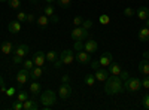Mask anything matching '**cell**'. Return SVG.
<instances>
[{"mask_svg":"<svg viewBox=\"0 0 149 110\" xmlns=\"http://www.w3.org/2000/svg\"><path fill=\"white\" fill-rule=\"evenodd\" d=\"M124 91V83L119 76L109 75V77L104 80V92L107 95H115Z\"/></svg>","mask_w":149,"mask_h":110,"instance_id":"1","label":"cell"},{"mask_svg":"<svg viewBox=\"0 0 149 110\" xmlns=\"http://www.w3.org/2000/svg\"><path fill=\"white\" fill-rule=\"evenodd\" d=\"M42 104H43V109L48 110L51 106H54L57 103V94L51 89H46L40 94V100H39Z\"/></svg>","mask_w":149,"mask_h":110,"instance_id":"2","label":"cell"},{"mask_svg":"<svg viewBox=\"0 0 149 110\" xmlns=\"http://www.w3.org/2000/svg\"><path fill=\"white\" fill-rule=\"evenodd\" d=\"M124 89L130 92H137L142 89V80L137 77H128L124 80Z\"/></svg>","mask_w":149,"mask_h":110,"instance_id":"3","label":"cell"},{"mask_svg":"<svg viewBox=\"0 0 149 110\" xmlns=\"http://www.w3.org/2000/svg\"><path fill=\"white\" fill-rule=\"evenodd\" d=\"M72 39L76 42V40H81V42H84V40H86V37H88V30H85L82 26H78V27H74L73 30H72Z\"/></svg>","mask_w":149,"mask_h":110,"instance_id":"4","label":"cell"},{"mask_svg":"<svg viewBox=\"0 0 149 110\" xmlns=\"http://www.w3.org/2000/svg\"><path fill=\"white\" fill-rule=\"evenodd\" d=\"M70 95H72V86L69 83H61L58 88V97L61 100H67Z\"/></svg>","mask_w":149,"mask_h":110,"instance_id":"5","label":"cell"},{"mask_svg":"<svg viewBox=\"0 0 149 110\" xmlns=\"http://www.w3.org/2000/svg\"><path fill=\"white\" fill-rule=\"evenodd\" d=\"M60 59L63 61V64H66V66L72 64L73 61H74V54H73V51H72V49H64L63 52L60 54Z\"/></svg>","mask_w":149,"mask_h":110,"instance_id":"6","label":"cell"},{"mask_svg":"<svg viewBox=\"0 0 149 110\" xmlns=\"http://www.w3.org/2000/svg\"><path fill=\"white\" fill-rule=\"evenodd\" d=\"M29 79H30V71L26 70V68H21V70L17 73V82H18V85H19L18 88H21L24 83H27Z\"/></svg>","mask_w":149,"mask_h":110,"instance_id":"7","label":"cell"},{"mask_svg":"<svg viewBox=\"0 0 149 110\" xmlns=\"http://www.w3.org/2000/svg\"><path fill=\"white\" fill-rule=\"evenodd\" d=\"M74 58H76V61L78 63H81V64H88V63H91V54H88L86 51H78V54L74 55Z\"/></svg>","mask_w":149,"mask_h":110,"instance_id":"8","label":"cell"},{"mask_svg":"<svg viewBox=\"0 0 149 110\" xmlns=\"http://www.w3.org/2000/svg\"><path fill=\"white\" fill-rule=\"evenodd\" d=\"M84 51H86L88 54H94L98 51V43L93 39H88V40H85L84 42Z\"/></svg>","mask_w":149,"mask_h":110,"instance_id":"9","label":"cell"},{"mask_svg":"<svg viewBox=\"0 0 149 110\" xmlns=\"http://www.w3.org/2000/svg\"><path fill=\"white\" fill-rule=\"evenodd\" d=\"M33 61H34V64H36V66L42 67V66L45 64V61H46V54L42 52V51L34 52V54H33Z\"/></svg>","mask_w":149,"mask_h":110,"instance_id":"10","label":"cell"},{"mask_svg":"<svg viewBox=\"0 0 149 110\" xmlns=\"http://www.w3.org/2000/svg\"><path fill=\"white\" fill-rule=\"evenodd\" d=\"M22 104H24V110H37L39 109V103H37L36 97H33V98H27Z\"/></svg>","mask_w":149,"mask_h":110,"instance_id":"11","label":"cell"},{"mask_svg":"<svg viewBox=\"0 0 149 110\" xmlns=\"http://www.w3.org/2000/svg\"><path fill=\"white\" fill-rule=\"evenodd\" d=\"M8 30H9V33H12V34L19 33V31H21V22H19L18 19H12V21L8 24Z\"/></svg>","mask_w":149,"mask_h":110,"instance_id":"12","label":"cell"},{"mask_svg":"<svg viewBox=\"0 0 149 110\" xmlns=\"http://www.w3.org/2000/svg\"><path fill=\"white\" fill-rule=\"evenodd\" d=\"M29 51H30V48H29V45H26V43H19L15 49H14V54H17V55H19V57H26L27 54H29Z\"/></svg>","mask_w":149,"mask_h":110,"instance_id":"13","label":"cell"},{"mask_svg":"<svg viewBox=\"0 0 149 110\" xmlns=\"http://www.w3.org/2000/svg\"><path fill=\"white\" fill-rule=\"evenodd\" d=\"M109 70H106V68H97L95 70V80H98V82H104L107 77H109Z\"/></svg>","mask_w":149,"mask_h":110,"instance_id":"14","label":"cell"},{"mask_svg":"<svg viewBox=\"0 0 149 110\" xmlns=\"http://www.w3.org/2000/svg\"><path fill=\"white\" fill-rule=\"evenodd\" d=\"M112 61H113V57H112V54H110V52H103L102 57H100V59H98V63H100V66H103V67H107Z\"/></svg>","mask_w":149,"mask_h":110,"instance_id":"15","label":"cell"},{"mask_svg":"<svg viewBox=\"0 0 149 110\" xmlns=\"http://www.w3.org/2000/svg\"><path fill=\"white\" fill-rule=\"evenodd\" d=\"M42 75H43V70H42V67H39V66H34V67L30 70V79H31V80L40 79Z\"/></svg>","mask_w":149,"mask_h":110,"instance_id":"16","label":"cell"},{"mask_svg":"<svg viewBox=\"0 0 149 110\" xmlns=\"http://www.w3.org/2000/svg\"><path fill=\"white\" fill-rule=\"evenodd\" d=\"M136 15H137L139 19L146 21V19L149 18V8H146V6H140V8L137 9V12H136Z\"/></svg>","mask_w":149,"mask_h":110,"instance_id":"17","label":"cell"},{"mask_svg":"<svg viewBox=\"0 0 149 110\" xmlns=\"http://www.w3.org/2000/svg\"><path fill=\"white\" fill-rule=\"evenodd\" d=\"M36 22H37V26H39L40 28H48L49 27V17H46L45 14L39 15L36 18Z\"/></svg>","mask_w":149,"mask_h":110,"instance_id":"18","label":"cell"},{"mask_svg":"<svg viewBox=\"0 0 149 110\" xmlns=\"http://www.w3.org/2000/svg\"><path fill=\"white\" fill-rule=\"evenodd\" d=\"M109 68V73H110V75H115V76H119L121 75V73H122V68H121V66L118 64V63H113V61H112V63L107 66Z\"/></svg>","mask_w":149,"mask_h":110,"instance_id":"19","label":"cell"},{"mask_svg":"<svg viewBox=\"0 0 149 110\" xmlns=\"http://www.w3.org/2000/svg\"><path fill=\"white\" fill-rule=\"evenodd\" d=\"M14 49H15V48H14V45H12L10 42H3L2 45H0V51H2L5 55L12 54V52H14Z\"/></svg>","mask_w":149,"mask_h":110,"instance_id":"20","label":"cell"},{"mask_svg":"<svg viewBox=\"0 0 149 110\" xmlns=\"http://www.w3.org/2000/svg\"><path fill=\"white\" fill-rule=\"evenodd\" d=\"M139 71L142 73V75H149V59H142L140 63H139Z\"/></svg>","mask_w":149,"mask_h":110,"instance_id":"21","label":"cell"},{"mask_svg":"<svg viewBox=\"0 0 149 110\" xmlns=\"http://www.w3.org/2000/svg\"><path fill=\"white\" fill-rule=\"evenodd\" d=\"M139 40L140 42H148L149 40V27H143L139 30Z\"/></svg>","mask_w":149,"mask_h":110,"instance_id":"22","label":"cell"},{"mask_svg":"<svg viewBox=\"0 0 149 110\" xmlns=\"http://www.w3.org/2000/svg\"><path fill=\"white\" fill-rule=\"evenodd\" d=\"M40 89H42V86H40V83H39V82L33 80V82L30 83V92H31L34 97H36V95H39Z\"/></svg>","mask_w":149,"mask_h":110,"instance_id":"23","label":"cell"},{"mask_svg":"<svg viewBox=\"0 0 149 110\" xmlns=\"http://www.w3.org/2000/svg\"><path fill=\"white\" fill-rule=\"evenodd\" d=\"M57 58H58V52H57V51H49V52H46V61H49L51 64L55 63Z\"/></svg>","mask_w":149,"mask_h":110,"instance_id":"24","label":"cell"},{"mask_svg":"<svg viewBox=\"0 0 149 110\" xmlns=\"http://www.w3.org/2000/svg\"><path fill=\"white\" fill-rule=\"evenodd\" d=\"M43 14H45L46 17H54V6H52L51 3H48V5L45 6V9H43Z\"/></svg>","mask_w":149,"mask_h":110,"instance_id":"25","label":"cell"},{"mask_svg":"<svg viewBox=\"0 0 149 110\" xmlns=\"http://www.w3.org/2000/svg\"><path fill=\"white\" fill-rule=\"evenodd\" d=\"M84 82L88 85V86H94V83H95V76H94V75H86L85 79H84Z\"/></svg>","mask_w":149,"mask_h":110,"instance_id":"26","label":"cell"},{"mask_svg":"<svg viewBox=\"0 0 149 110\" xmlns=\"http://www.w3.org/2000/svg\"><path fill=\"white\" fill-rule=\"evenodd\" d=\"M36 64H34V61H33V58L31 59H26V61H24V63H22V68H26V70H31L33 67H34Z\"/></svg>","mask_w":149,"mask_h":110,"instance_id":"27","label":"cell"},{"mask_svg":"<svg viewBox=\"0 0 149 110\" xmlns=\"http://www.w3.org/2000/svg\"><path fill=\"white\" fill-rule=\"evenodd\" d=\"M8 5L10 9H19L21 8V0H8Z\"/></svg>","mask_w":149,"mask_h":110,"instance_id":"28","label":"cell"},{"mask_svg":"<svg viewBox=\"0 0 149 110\" xmlns=\"http://www.w3.org/2000/svg\"><path fill=\"white\" fill-rule=\"evenodd\" d=\"M57 3H58V6L61 9H67L72 5V0H57Z\"/></svg>","mask_w":149,"mask_h":110,"instance_id":"29","label":"cell"},{"mask_svg":"<svg viewBox=\"0 0 149 110\" xmlns=\"http://www.w3.org/2000/svg\"><path fill=\"white\" fill-rule=\"evenodd\" d=\"M27 98H29L27 92H26V91H22V89H19V92H18V95H17V100H18V101H22V103H24V101H26Z\"/></svg>","mask_w":149,"mask_h":110,"instance_id":"30","label":"cell"},{"mask_svg":"<svg viewBox=\"0 0 149 110\" xmlns=\"http://www.w3.org/2000/svg\"><path fill=\"white\" fill-rule=\"evenodd\" d=\"M98 22L103 24V26H106V24H109V22H110V17L104 14V15H102L100 18H98Z\"/></svg>","mask_w":149,"mask_h":110,"instance_id":"31","label":"cell"},{"mask_svg":"<svg viewBox=\"0 0 149 110\" xmlns=\"http://www.w3.org/2000/svg\"><path fill=\"white\" fill-rule=\"evenodd\" d=\"M142 106H143L146 110H149V94H146L143 98H142Z\"/></svg>","mask_w":149,"mask_h":110,"instance_id":"32","label":"cell"},{"mask_svg":"<svg viewBox=\"0 0 149 110\" xmlns=\"http://www.w3.org/2000/svg\"><path fill=\"white\" fill-rule=\"evenodd\" d=\"M12 109H14V110H22L24 109V104H22V101H15L14 104H12Z\"/></svg>","mask_w":149,"mask_h":110,"instance_id":"33","label":"cell"},{"mask_svg":"<svg viewBox=\"0 0 149 110\" xmlns=\"http://www.w3.org/2000/svg\"><path fill=\"white\" fill-rule=\"evenodd\" d=\"M134 14H136V12L131 8H125V9H124V15H125V17H134Z\"/></svg>","mask_w":149,"mask_h":110,"instance_id":"34","label":"cell"},{"mask_svg":"<svg viewBox=\"0 0 149 110\" xmlns=\"http://www.w3.org/2000/svg\"><path fill=\"white\" fill-rule=\"evenodd\" d=\"M17 19H18L19 22L26 21V19H27V14H26V12H18V15H17Z\"/></svg>","mask_w":149,"mask_h":110,"instance_id":"35","label":"cell"},{"mask_svg":"<svg viewBox=\"0 0 149 110\" xmlns=\"http://www.w3.org/2000/svg\"><path fill=\"white\" fill-rule=\"evenodd\" d=\"M142 88L149 89V75H146V76L143 77V80H142Z\"/></svg>","mask_w":149,"mask_h":110,"instance_id":"36","label":"cell"},{"mask_svg":"<svg viewBox=\"0 0 149 110\" xmlns=\"http://www.w3.org/2000/svg\"><path fill=\"white\" fill-rule=\"evenodd\" d=\"M82 22H84L82 17H74V18H73V24H74V27H78V26H82Z\"/></svg>","mask_w":149,"mask_h":110,"instance_id":"37","label":"cell"},{"mask_svg":"<svg viewBox=\"0 0 149 110\" xmlns=\"http://www.w3.org/2000/svg\"><path fill=\"white\" fill-rule=\"evenodd\" d=\"M82 27H84L85 30L91 28V27H93V21H91V19H86V21H84V22H82Z\"/></svg>","mask_w":149,"mask_h":110,"instance_id":"38","label":"cell"},{"mask_svg":"<svg viewBox=\"0 0 149 110\" xmlns=\"http://www.w3.org/2000/svg\"><path fill=\"white\" fill-rule=\"evenodd\" d=\"M74 49H76V52L78 51H82L84 49V43L81 40H76V42H74Z\"/></svg>","mask_w":149,"mask_h":110,"instance_id":"39","label":"cell"},{"mask_svg":"<svg viewBox=\"0 0 149 110\" xmlns=\"http://www.w3.org/2000/svg\"><path fill=\"white\" fill-rule=\"evenodd\" d=\"M12 61H14L15 64H21V63H22V57H19V55L14 54V57H12Z\"/></svg>","mask_w":149,"mask_h":110,"instance_id":"40","label":"cell"},{"mask_svg":"<svg viewBox=\"0 0 149 110\" xmlns=\"http://www.w3.org/2000/svg\"><path fill=\"white\" fill-rule=\"evenodd\" d=\"M14 94H15V86L6 88V95H8V97H14Z\"/></svg>","mask_w":149,"mask_h":110,"instance_id":"41","label":"cell"},{"mask_svg":"<svg viewBox=\"0 0 149 110\" xmlns=\"http://www.w3.org/2000/svg\"><path fill=\"white\" fill-rule=\"evenodd\" d=\"M0 91H2V92H6V85H5V80H3L2 76H0Z\"/></svg>","mask_w":149,"mask_h":110,"instance_id":"42","label":"cell"},{"mask_svg":"<svg viewBox=\"0 0 149 110\" xmlns=\"http://www.w3.org/2000/svg\"><path fill=\"white\" fill-rule=\"evenodd\" d=\"M69 80H70V76H69V75L61 76V82H63V83H69Z\"/></svg>","mask_w":149,"mask_h":110,"instance_id":"43","label":"cell"},{"mask_svg":"<svg viewBox=\"0 0 149 110\" xmlns=\"http://www.w3.org/2000/svg\"><path fill=\"white\" fill-rule=\"evenodd\" d=\"M119 77H121L122 80H125V79H128V73H127V71H122L121 75H119Z\"/></svg>","mask_w":149,"mask_h":110,"instance_id":"44","label":"cell"},{"mask_svg":"<svg viewBox=\"0 0 149 110\" xmlns=\"http://www.w3.org/2000/svg\"><path fill=\"white\" fill-rule=\"evenodd\" d=\"M34 19H36V18H34V15H33V14H29V15H27V19H26V21H27V22H33Z\"/></svg>","mask_w":149,"mask_h":110,"instance_id":"45","label":"cell"},{"mask_svg":"<svg viewBox=\"0 0 149 110\" xmlns=\"http://www.w3.org/2000/svg\"><path fill=\"white\" fill-rule=\"evenodd\" d=\"M98 66H100V63H98V61H94V63L91 64V67H93L94 70H97V68H98Z\"/></svg>","mask_w":149,"mask_h":110,"instance_id":"46","label":"cell"},{"mask_svg":"<svg viewBox=\"0 0 149 110\" xmlns=\"http://www.w3.org/2000/svg\"><path fill=\"white\" fill-rule=\"evenodd\" d=\"M143 58H145V59H149V51H145V52H143Z\"/></svg>","mask_w":149,"mask_h":110,"instance_id":"47","label":"cell"},{"mask_svg":"<svg viewBox=\"0 0 149 110\" xmlns=\"http://www.w3.org/2000/svg\"><path fill=\"white\" fill-rule=\"evenodd\" d=\"M45 2H46V3H51V5H52L54 2H57V0H45Z\"/></svg>","mask_w":149,"mask_h":110,"instance_id":"48","label":"cell"},{"mask_svg":"<svg viewBox=\"0 0 149 110\" xmlns=\"http://www.w3.org/2000/svg\"><path fill=\"white\" fill-rule=\"evenodd\" d=\"M146 27H149V18L146 19Z\"/></svg>","mask_w":149,"mask_h":110,"instance_id":"49","label":"cell"},{"mask_svg":"<svg viewBox=\"0 0 149 110\" xmlns=\"http://www.w3.org/2000/svg\"><path fill=\"white\" fill-rule=\"evenodd\" d=\"M0 2H8V0H0Z\"/></svg>","mask_w":149,"mask_h":110,"instance_id":"50","label":"cell"},{"mask_svg":"<svg viewBox=\"0 0 149 110\" xmlns=\"http://www.w3.org/2000/svg\"><path fill=\"white\" fill-rule=\"evenodd\" d=\"M0 45H2V43H0Z\"/></svg>","mask_w":149,"mask_h":110,"instance_id":"51","label":"cell"}]
</instances>
